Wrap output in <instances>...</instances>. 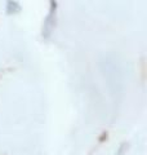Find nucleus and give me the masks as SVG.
I'll return each instance as SVG.
<instances>
[{
	"instance_id": "nucleus-2",
	"label": "nucleus",
	"mask_w": 147,
	"mask_h": 155,
	"mask_svg": "<svg viewBox=\"0 0 147 155\" xmlns=\"http://www.w3.org/2000/svg\"><path fill=\"white\" fill-rule=\"evenodd\" d=\"M21 12V5L16 2V0H7L5 3V13L8 16H14Z\"/></svg>"
},
{
	"instance_id": "nucleus-1",
	"label": "nucleus",
	"mask_w": 147,
	"mask_h": 155,
	"mask_svg": "<svg viewBox=\"0 0 147 155\" xmlns=\"http://www.w3.org/2000/svg\"><path fill=\"white\" fill-rule=\"evenodd\" d=\"M51 2V7H49L48 16L44 21L43 25V38L49 39L52 36V32L56 27V14H57V2L56 0H49Z\"/></svg>"
}]
</instances>
